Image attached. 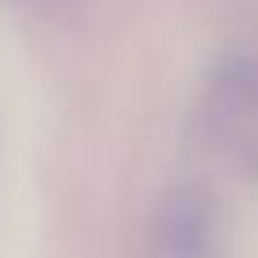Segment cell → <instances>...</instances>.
I'll list each match as a JSON object with an SVG mask.
<instances>
[{
    "instance_id": "7a4b0ae2",
    "label": "cell",
    "mask_w": 258,
    "mask_h": 258,
    "mask_svg": "<svg viewBox=\"0 0 258 258\" xmlns=\"http://www.w3.org/2000/svg\"><path fill=\"white\" fill-rule=\"evenodd\" d=\"M205 129L232 156L258 152V61L235 57L220 64L205 91Z\"/></svg>"
},
{
    "instance_id": "6da1fadb",
    "label": "cell",
    "mask_w": 258,
    "mask_h": 258,
    "mask_svg": "<svg viewBox=\"0 0 258 258\" xmlns=\"http://www.w3.org/2000/svg\"><path fill=\"white\" fill-rule=\"evenodd\" d=\"M156 258H228L224 213L202 186H171L152 213Z\"/></svg>"
}]
</instances>
